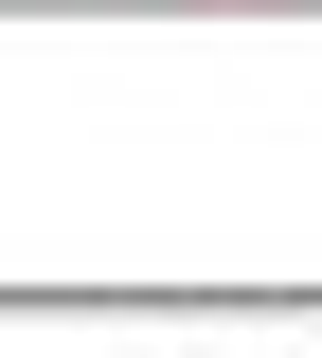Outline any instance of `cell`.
Wrapping results in <instances>:
<instances>
[{
  "label": "cell",
  "mask_w": 322,
  "mask_h": 358,
  "mask_svg": "<svg viewBox=\"0 0 322 358\" xmlns=\"http://www.w3.org/2000/svg\"><path fill=\"white\" fill-rule=\"evenodd\" d=\"M197 18H286V0H197Z\"/></svg>",
  "instance_id": "1"
}]
</instances>
